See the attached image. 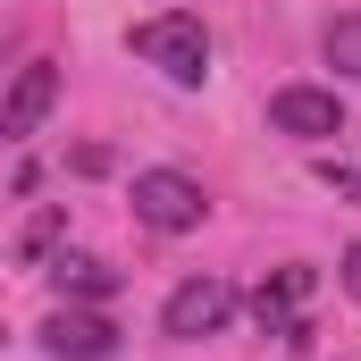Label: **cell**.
<instances>
[{
  "mask_svg": "<svg viewBox=\"0 0 361 361\" xmlns=\"http://www.w3.org/2000/svg\"><path fill=\"white\" fill-rule=\"evenodd\" d=\"M126 51H135L143 68H160L169 85H202V76H210V34H202V17H185V8L143 17V25L126 34Z\"/></svg>",
  "mask_w": 361,
  "mask_h": 361,
  "instance_id": "cell-1",
  "label": "cell"
},
{
  "mask_svg": "<svg viewBox=\"0 0 361 361\" xmlns=\"http://www.w3.org/2000/svg\"><path fill=\"white\" fill-rule=\"evenodd\" d=\"M311 294H319V277L302 269V261L269 269V277H261V294H252L261 336H277V345H311Z\"/></svg>",
  "mask_w": 361,
  "mask_h": 361,
  "instance_id": "cell-2",
  "label": "cell"
},
{
  "mask_svg": "<svg viewBox=\"0 0 361 361\" xmlns=\"http://www.w3.org/2000/svg\"><path fill=\"white\" fill-rule=\"evenodd\" d=\"M135 219H143L152 235H185V227L210 219V193L185 177V169H143V177H135Z\"/></svg>",
  "mask_w": 361,
  "mask_h": 361,
  "instance_id": "cell-3",
  "label": "cell"
},
{
  "mask_svg": "<svg viewBox=\"0 0 361 361\" xmlns=\"http://www.w3.org/2000/svg\"><path fill=\"white\" fill-rule=\"evenodd\" d=\"M227 319H235V286H227V277H185L177 294L160 302V328H169L177 345H202V336H219Z\"/></svg>",
  "mask_w": 361,
  "mask_h": 361,
  "instance_id": "cell-4",
  "label": "cell"
},
{
  "mask_svg": "<svg viewBox=\"0 0 361 361\" xmlns=\"http://www.w3.org/2000/svg\"><path fill=\"white\" fill-rule=\"evenodd\" d=\"M269 126L294 135V143H328V135H345V101L328 85H277L269 92Z\"/></svg>",
  "mask_w": 361,
  "mask_h": 361,
  "instance_id": "cell-5",
  "label": "cell"
},
{
  "mask_svg": "<svg viewBox=\"0 0 361 361\" xmlns=\"http://www.w3.org/2000/svg\"><path fill=\"white\" fill-rule=\"evenodd\" d=\"M42 353H51V361H109V353H118V328H109L101 311L59 302V311L42 319Z\"/></svg>",
  "mask_w": 361,
  "mask_h": 361,
  "instance_id": "cell-6",
  "label": "cell"
},
{
  "mask_svg": "<svg viewBox=\"0 0 361 361\" xmlns=\"http://www.w3.org/2000/svg\"><path fill=\"white\" fill-rule=\"evenodd\" d=\"M51 101H59V68H51V59H25V68H17V85H8V101H0V135H8V143H25V135L51 118Z\"/></svg>",
  "mask_w": 361,
  "mask_h": 361,
  "instance_id": "cell-7",
  "label": "cell"
},
{
  "mask_svg": "<svg viewBox=\"0 0 361 361\" xmlns=\"http://www.w3.org/2000/svg\"><path fill=\"white\" fill-rule=\"evenodd\" d=\"M51 286H59L68 302H109V294H118V269H109V261H85V252H59V261H51Z\"/></svg>",
  "mask_w": 361,
  "mask_h": 361,
  "instance_id": "cell-8",
  "label": "cell"
},
{
  "mask_svg": "<svg viewBox=\"0 0 361 361\" xmlns=\"http://www.w3.org/2000/svg\"><path fill=\"white\" fill-rule=\"evenodd\" d=\"M59 235H68V202H42V210L17 227V244H8V252H17V269H42V261L59 252Z\"/></svg>",
  "mask_w": 361,
  "mask_h": 361,
  "instance_id": "cell-9",
  "label": "cell"
},
{
  "mask_svg": "<svg viewBox=\"0 0 361 361\" xmlns=\"http://www.w3.org/2000/svg\"><path fill=\"white\" fill-rule=\"evenodd\" d=\"M319 51H328V68H336V76H353V85H361V8H353V17H328Z\"/></svg>",
  "mask_w": 361,
  "mask_h": 361,
  "instance_id": "cell-10",
  "label": "cell"
},
{
  "mask_svg": "<svg viewBox=\"0 0 361 361\" xmlns=\"http://www.w3.org/2000/svg\"><path fill=\"white\" fill-rule=\"evenodd\" d=\"M319 185H328V193H353V202H361V169H353V160H319Z\"/></svg>",
  "mask_w": 361,
  "mask_h": 361,
  "instance_id": "cell-11",
  "label": "cell"
},
{
  "mask_svg": "<svg viewBox=\"0 0 361 361\" xmlns=\"http://www.w3.org/2000/svg\"><path fill=\"white\" fill-rule=\"evenodd\" d=\"M336 269H345V294L361 302V244H345V261H336Z\"/></svg>",
  "mask_w": 361,
  "mask_h": 361,
  "instance_id": "cell-12",
  "label": "cell"
}]
</instances>
